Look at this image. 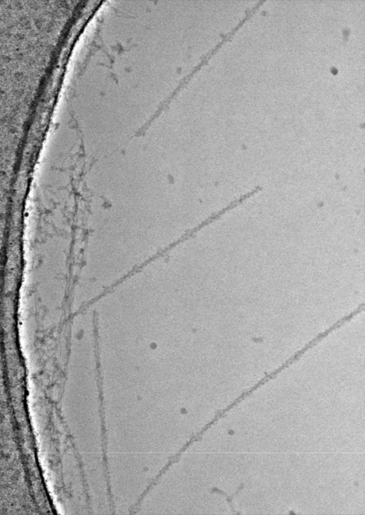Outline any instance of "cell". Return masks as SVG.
Masks as SVG:
<instances>
[{"label":"cell","mask_w":365,"mask_h":515,"mask_svg":"<svg viewBox=\"0 0 365 515\" xmlns=\"http://www.w3.org/2000/svg\"><path fill=\"white\" fill-rule=\"evenodd\" d=\"M245 201V197L243 195H241L239 197L236 198L235 199L231 201L228 205H227L225 207L223 208L222 209L218 211L213 213L211 215H210L206 219H205V220H204L200 224H199L197 227L193 229L192 230V231L190 232L191 233H189L190 235H192V234L196 233V232L199 231L204 227L210 225L214 222L217 221L227 212H229L231 210L234 209V208L241 205Z\"/></svg>","instance_id":"6da1fadb"}]
</instances>
